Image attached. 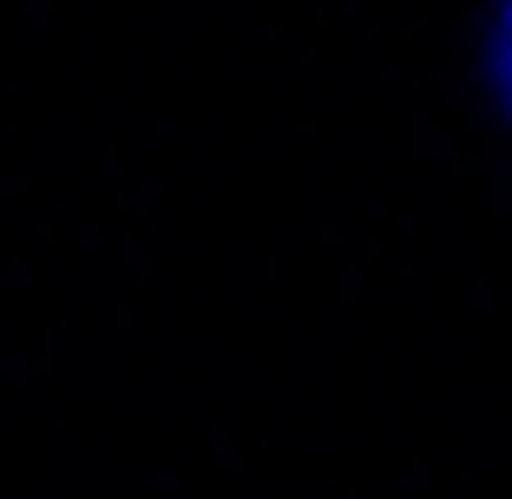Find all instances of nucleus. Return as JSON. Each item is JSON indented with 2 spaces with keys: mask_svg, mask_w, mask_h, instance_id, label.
Instances as JSON below:
<instances>
[{
  "mask_svg": "<svg viewBox=\"0 0 512 499\" xmlns=\"http://www.w3.org/2000/svg\"><path fill=\"white\" fill-rule=\"evenodd\" d=\"M486 53H493L499 106H506V119H512V0H499V7H493V40H486Z\"/></svg>",
  "mask_w": 512,
  "mask_h": 499,
  "instance_id": "1",
  "label": "nucleus"
}]
</instances>
